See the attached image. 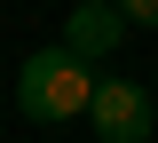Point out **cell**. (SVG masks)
Segmentation results:
<instances>
[{
	"mask_svg": "<svg viewBox=\"0 0 158 143\" xmlns=\"http://www.w3.org/2000/svg\"><path fill=\"white\" fill-rule=\"evenodd\" d=\"M16 103H24V119H79V111L95 103V72H87L71 48H40L16 72Z\"/></svg>",
	"mask_w": 158,
	"mask_h": 143,
	"instance_id": "6da1fadb",
	"label": "cell"
},
{
	"mask_svg": "<svg viewBox=\"0 0 158 143\" xmlns=\"http://www.w3.org/2000/svg\"><path fill=\"white\" fill-rule=\"evenodd\" d=\"M87 127H95L103 143H142V135H150V96H142L135 80H95Z\"/></svg>",
	"mask_w": 158,
	"mask_h": 143,
	"instance_id": "7a4b0ae2",
	"label": "cell"
},
{
	"mask_svg": "<svg viewBox=\"0 0 158 143\" xmlns=\"http://www.w3.org/2000/svg\"><path fill=\"white\" fill-rule=\"evenodd\" d=\"M118 40H127V16H118V0H79L71 16H63V48H71L79 64H103Z\"/></svg>",
	"mask_w": 158,
	"mask_h": 143,
	"instance_id": "3957f363",
	"label": "cell"
},
{
	"mask_svg": "<svg viewBox=\"0 0 158 143\" xmlns=\"http://www.w3.org/2000/svg\"><path fill=\"white\" fill-rule=\"evenodd\" d=\"M118 16L127 24H158V0H118Z\"/></svg>",
	"mask_w": 158,
	"mask_h": 143,
	"instance_id": "277c9868",
	"label": "cell"
}]
</instances>
